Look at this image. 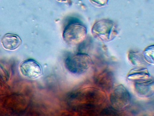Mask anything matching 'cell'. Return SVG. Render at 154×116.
Returning a JSON list of instances; mask_svg holds the SVG:
<instances>
[{
  "mask_svg": "<svg viewBox=\"0 0 154 116\" xmlns=\"http://www.w3.org/2000/svg\"><path fill=\"white\" fill-rule=\"evenodd\" d=\"M97 82L101 87L107 90L113 86L114 79L113 74L111 72L105 70L97 76Z\"/></svg>",
  "mask_w": 154,
  "mask_h": 116,
  "instance_id": "9",
  "label": "cell"
},
{
  "mask_svg": "<svg viewBox=\"0 0 154 116\" xmlns=\"http://www.w3.org/2000/svg\"><path fill=\"white\" fill-rule=\"evenodd\" d=\"M1 42L5 49L9 50H14L20 45L22 40L16 34L7 33L3 36Z\"/></svg>",
  "mask_w": 154,
  "mask_h": 116,
  "instance_id": "7",
  "label": "cell"
},
{
  "mask_svg": "<svg viewBox=\"0 0 154 116\" xmlns=\"http://www.w3.org/2000/svg\"><path fill=\"white\" fill-rule=\"evenodd\" d=\"M143 55L146 61L150 65H154V46L146 47L144 50Z\"/></svg>",
  "mask_w": 154,
  "mask_h": 116,
  "instance_id": "11",
  "label": "cell"
},
{
  "mask_svg": "<svg viewBox=\"0 0 154 116\" xmlns=\"http://www.w3.org/2000/svg\"><path fill=\"white\" fill-rule=\"evenodd\" d=\"M135 91L139 96L147 98L152 96L154 93V83L153 79L143 82H135Z\"/></svg>",
  "mask_w": 154,
  "mask_h": 116,
  "instance_id": "6",
  "label": "cell"
},
{
  "mask_svg": "<svg viewBox=\"0 0 154 116\" xmlns=\"http://www.w3.org/2000/svg\"><path fill=\"white\" fill-rule=\"evenodd\" d=\"M128 59L133 65L137 66H146L150 65L142 54L136 52H130L128 55Z\"/></svg>",
  "mask_w": 154,
  "mask_h": 116,
  "instance_id": "10",
  "label": "cell"
},
{
  "mask_svg": "<svg viewBox=\"0 0 154 116\" xmlns=\"http://www.w3.org/2000/svg\"><path fill=\"white\" fill-rule=\"evenodd\" d=\"M117 111L112 107H108L101 110L100 114L101 115H118V114Z\"/></svg>",
  "mask_w": 154,
  "mask_h": 116,
  "instance_id": "12",
  "label": "cell"
},
{
  "mask_svg": "<svg viewBox=\"0 0 154 116\" xmlns=\"http://www.w3.org/2000/svg\"><path fill=\"white\" fill-rule=\"evenodd\" d=\"M95 5L101 7L106 5L108 3V0H90Z\"/></svg>",
  "mask_w": 154,
  "mask_h": 116,
  "instance_id": "13",
  "label": "cell"
},
{
  "mask_svg": "<svg viewBox=\"0 0 154 116\" xmlns=\"http://www.w3.org/2000/svg\"><path fill=\"white\" fill-rule=\"evenodd\" d=\"M115 24L112 21L99 20L93 25L91 32L94 37L101 41L108 42L113 39L116 34Z\"/></svg>",
  "mask_w": 154,
  "mask_h": 116,
  "instance_id": "1",
  "label": "cell"
},
{
  "mask_svg": "<svg viewBox=\"0 0 154 116\" xmlns=\"http://www.w3.org/2000/svg\"><path fill=\"white\" fill-rule=\"evenodd\" d=\"M127 79L135 82L147 81L152 79L147 69L139 68L131 69L128 74Z\"/></svg>",
  "mask_w": 154,
  "mask_h": 116,
  "instance_id": "8",
  "label": "cell"
},
{
  "mask_svg": "<svg viewBox=\"0 0 154 116\" xmlns=\"http://www.w3.org/2000/svg\"><path fill=\"white\" fill-rule=\"evenodd\" d=\"M19 70L24 77L30 79H35L42 75V68L37 62L29 59L22 62L19 66Z\"/></svg>",
  "mask_w": 154,
  "mask_h": 116,
  "instance_id": "5",
  "label": "cell"
},
{
  "mask_svg": "<svg viewBox=\"0 0 154 116\" xmlns=\"http://www.w3.org/2000/svg\"><path fill=\"white\" fill-rule=\"evenodd\" d=\"M87 33V29L83 24L77 22L73 23L68 24L65 28L63 38L68 44H76L84 40Z\"/></svg>",
  "mask_w": 154,
  "mask_h": 116,
  "instance_id": "3",
  "label": "cell"
},
{
  "mask_svg": "<svg viewBox=\"0 0 154 116\" xmlns=\"http://www.w3.org/2000/svg\"><path fill=\"white\" fill-rule=\"evenodd\" d=\"M109 98L112 107L118 111L125 109L129 105L131 96L125 87L120 84L114 88L110 94Z\"/></svg>",
  "mask_w": 154,
  "mask_h": 116,
  "instance_id": "4",
  "label": "cell"
},
{
  "mask_svg": "<svg viewBox=\"0 0 154 116\" xmlns=\"http://www.w3.org/2000/svg\"><path fill=\"white\" fill-rule=\"evenodd\" d=\"M90 57L85 53H78L68 57L66 60L65 66L70 72L80 74L85 72L91 64Z\"/></svg>",
  "mask_w": 154,
  "mask_h": 116,
  "instance_id": "2",
  "label": "cell"
}]
</instances>
